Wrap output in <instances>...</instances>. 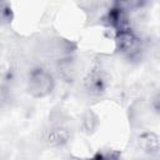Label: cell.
I'll return each mask as SVG.
<instances>
[{
	"mask_svg": "<svg viewBox=\"0 0 160 160\" xmlns=\"http://www.w3.org/2000/svg\"><path fill=\"white\" fill-rule=\"evenodd\" d=\"M54 88L55 80L49 70L41 66H36L30 70L26 80V90L30 96L35 99L46 98L52 92Z\"/></svg>",
	"mask_w": 160,
	"mask_h": 160,
	"instance_id": "cell-1",
	"label": "cell"
},
{
	"mask_svg": "<svg viewBox=\"0 0 160 160\" xmlns=\"http://www.w3.org/2000/svg\"><path fill=\"white\" fill-rule=\"evenodd\" d=\"M115 46L116 50L129 60L139 59L142 52V40L131 29L115 32Z\"/></svg>",
	"mask_w": 160,
	"mask_h": 160,
	"instance_id": "cell-2",
	"label": "cell"
},
{
	"mask_svg": "<svg viewBox=\"0 0 160 160\" xmlns=\"http://www.w3.org/2000/svg\"><path fill=\"white\" fill-rule=\"evenodd\" d=\"M105 22L108 24V26L114 29L115 32L126 30V29H131L129 11L124 8L121 1L114 2L112 6L108 10V12L105 15Z\"/></svg>",
	"mask_w": 160,
	"mask_h": 160,
	"instance_id": "cell-3",
	"label": "cell"
},
{
	"mask_svg": "<svg viewBox=\"0 0 160 160\" xmlns=\"http://www.w3.org/2000/svg\"><path fill=\"white\" fill-rule=\"evenodd\" d=\"M84 85L90 95H101L108 88V76L101 68H94L85 78Z\"/></svg>",
	"mask_w": 160,
	"mask_h": 160,
	"instance_id": "cell-4",
	"label": "cell"
},
{
	"mask_svg": "<svg viewBox=\"0 0 160 160\" xmlns=\"http://www.w3.org/2000/svg\"><path fill=\"white\" fill-rule=\"evenodd\" d=\"M70 129L64 124H55L50 126L45 132V141L50 146H62L70 140Z\"/></svg>",
	"mask_w": 160,
	"mask_h": 160,
	"instance_id": "cell-5",
	"label": "cell"
},
{
	"mask_svg": "<svg viewBox=\"0 0 160 160\" xmlns=\"http://www.w3.org/2000/svg\"><path fill=\"white\" fill-rule=\"evenodd\" d=\"M138 144H139V148L148 154H158L160 150V139L158 134L152 131L141 134L138 138Z\"/></svg>",
	"mask_w": 160,
	"mask_h": 160,
	"instance_id": "cell-6",
	"label": "cell"
},
{
	"mask_svg": "<svg viewBox=\"0 0 160 160\" xmlns=\"http://www.w3.org/2000/svg\"><path fill=\"white\" fill-rule=\"evenodd\" d=\"M82 128H84V130L88 132V134H90V132H92V131H95L96 130V128H98V125H99V118L96 116V114H94L91 110H88L84 115H82Z\"/></svg>",
	"mask_w": 160,
	"mask_h": 160,
	"instance_id": "cell-7",
	"label": "cell"
},
{
	"mask_svg": "<svg viewBox=\"0 0 160 160\" xmlns=\"http://www.w3.org/2000/svg\"><path fill=\"white\" fill-rule=\"evenodd\" d=\"M11 19V8L8 2L0 1V24L9 22Z\"/></svg>",
	"mask_w": 160,
	"mask_h": 160,
	"instance_id": "cell-8",
	"label": "cell"
},
{
	"mask_svg": "<svg viewBox=\"0 0 160 160\" xmlns=\"http://www.w3.org/2000/svg\"><path fill=\"white\" fill-rule=\"evenodd\" d=\"M92 160H120L119 156L114 152H98Z\"/></svg>",
	"mask_w": 160,
	"mask_h": 160,
	"instance_id": "cell-9",
	"label": "cell"
}]
</instances>
